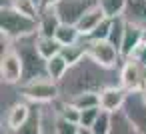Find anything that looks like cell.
I'll return each instance as SVG.
<instances>
[{"label":"cell","instance_id":"1","mask_svg":"<svg viewBox=\"0 0 146 134\" xmlns=\"http://www.w3.org/2000/svg\"><path fill=\"white\" fill-rule=\"evenodd\" d=\"M116 84H120V68L100 66L88 54L80 62L72 64L64 74V78L58 82L62 100H70L84 92H100Z\"/></svg>","mask_w":146,"mask_h":134},{"label":"cell","instance_id":"2","mask_svg":"<svg viewBox=\"0 0 146 134\" xmlns=\"http://www.w3.org/2000/svg\"><path fill=\"white\" fill-rule=\"evenodd\" d=\"M36 36H38V32L12 42V48L18 52V56L24 64V80L22 82L46 76V60L42 58V54L36 48Z\"/></svg>","mask_w":146,"mask_h":134},{"label":"cell","instance_id":"3","mask_svg":"<svg viewBox=\"0 0 146 134\" xmlns=\"http://www.w3.org/2000/svg\"><path fill=\"white\" fill-rule=\"evenodd\" d=\"M0 28L6 38H10L12 42L30 34L38 32V20L28 18L20 12H16L12 6H2L0 8Z\"/></svg>","mask_w":146,"mask_h":134},{"label":"cell","instance_id":"4","mask_svg":"<svg viewBox=\"0 0 146 134\" xmlns=\"http://www.w3.org/2000/svg\"><path fill=\"white\" fill-rule=\"evenodd\" d=\"M20 94L24 100L32 102V104H50L56 102L60 98V86L56 80L42 76V78H34V80H26L20 84Z\"/></svg>","mask_w":146,"mask_h":134},{"label":"cell","instance_id":"5","mask_svg":"<svg viewBox=\"0 0 146 134\" xmlns=\"http://www.w3.org/2000/svg\"><path fill=\"white\" fill-rule=\"evenodd\" d=\"M86 54L98 62L100 66H106V68H120L122 64V54L116 46H112L108 40H90L86 38Z\"/></svg>","mask_w":146,"mask_h":134},{"label":"cell","instance_id":"6","mask_svg":"<svg viewBox=\"0 0 146 134\" xmlns=\"http://www.w3.org/2000/svg\"><path fill=\"white\" fill-rule=\"evenodd\" d=\"M0 78L2 84L20 86L24 80V64L14 48H8L0 56Z\"/></svg>","mask_w":146,"mask_h":134},{"label":"cell","instance_id":"7","mask_svg":"<svg viewBox=\"0 0 146 134\" xmlns=\"http://www.w3.org/2000/svg\"><path fill=\"white\" fill-rule=\"evenodd\" d=\"M98 0H58L54 4L60 20L64 24H78V20L84 16V12L94 6Z\"/></svg>","mask_w":146,"mask_h":134},{"label":"cell","instance_id":"8","mask_svg":"<svg viewBox=\"0 0 146 134\" xmlns=\"http://www.w3.org/2000/svg\"><path fill=\"white\" fill-rule=\"evenodd\" d=\"M120 86L128 92H136L144 88V68L130 56L120 64Z\"/></svg>","mask_w":146,"mask_h":134},{"label":"cell","instance_id":"9","mask_svg":"<svg viewBox=\"0 0 146 134\" xmlns=\"http://www.w3.org/2000/svg\"><path fill=\"white\" fill-rule=\"evenodd\" d=\"M122 112L128 116V120L136 126V130L140 134H146V102L142 100L140 90L128 92V98L124 102Z\"/></svg>","mask_w":146,"mask_h":134},{"label":"cell","instance_id":"10","mask_svg":"<svg viewBox=\"0 0 146 134\" xmlns=\"http://www.w3.org/2000/svg\"><path fill=\"white\" fill-rule=\"evenodd\" d=\"M32 108H34V104L28 102V100H24V98L18 100V102H14L10 108H6L4 110V130L6 132H16L30 118Z\"/></svg>","mask_w":146,"mask_h":134},{"label":"cell","instance_id":"11","mask_svg":"<svg viewBox=\"0 0 146 134\" xmlns=\"http://www.w3.org/2000/svg\"><path fill=\"white\" fill-rule=\"evenodd\" d=\"M128 98V90L122 88L120 84L116 86H108L104 90H100V110L106 112H120L124 108V102Z\"/></svg>","mask_w":146,"mask_h":134},{"label":"cell","instance_id":"12","mask_svg":"<svg viewBox=\"0 0 146 134\" xmlns=\"http://www.w3.org/2000/svg\"><path fill=\"white\" fill-rule=\"evenodd\" d=\"M60 24H62V20L54 6H40V14H38V34L40 36H54Z\"/></svg>","mask_w":146,"mask_h":134},{"label":"cell","instance_id":"13","mask_svg":"<svg viewBox=\"0 0 146 134\" xmlns=\"http://www.w3.org/2000/svg\"><path fill=\"white\" fill-rule=\"evenodd\" d=\"M144 36H146V30H142V28H140V26H136V24L126 22L124 40H122V48H120L122 58H130V56L134 54V50L144 42Z\"/></svg>","mask_w":146,"mask_h":134},{"label":"cell","instance_id":"14","mask_svg":"<svg viewBox=\"0 0 146 134\" xmlns=\"http://www.w3.org/2000/svg\"><path fill=\"white\" fill-rule=\"evenodd\" d=\"M122 18L146 30V0H126Z\"/></svg>","mask_w":146,"mask_h":134},{"label":"cell","instance_id":"15","mask_svg":"<svg viewBox=\"0 0 146 134\" xmlns=\"http://www.w3.org/2000/svg\"><path fill=\"white\" fill-rule=\"evenodd\" d=\"M104 18H106V14L102 12L100 4L96 2L94 6H90V8H88V10L84 12V16H82V18L78 20V24H76V26H78L80 34H82L84 38H88V36H90V34L94 32V28H96V26H98V24H100V22H102Z\"/></svg>","mask_w":146,"mask_h":134},{"label":"cell","instance_id":"16","mask_svg":"<svg viewBox=\"0 0 146 134\" xmlns=\"http://www.w3.org/2000/svg\"><path fill=\"white\" fill-rule=\"evenodd\" d=\"M68 68H70V64H68V60L62 54H56V56H52V58L46 60V76L52 78V80H56V82H60L64 78V74L68 72Z\"/></svg>","mask_w":146,"mask_h":134},{"label":"cell","instance_id":"17","mask_svg":"<svg viewBox=\"0 0 146 134\" xmlns=\"http://www.w3.org/2000/svg\"><path fill=\"white\" fill-rule=\"evenodd\" d=\"M2 6H12L16 12L34 20H38V14H40V4L36 0H2Z\"/></svg>","mask_w":146,"mask_h":134},{"label":"cell","instance_id":"18","mask_svg":"<svg viewBox=\"0 0 146 134\" xmlns=\"http://www.w3.org/2000/svg\"><path fill=\"white\" fill-rule=\"evenodd\" d=\"M54 38H56L62 46H70V44L80 42L84 36L80 34V30H78V26H76V24H64V22H62V24L58 26V30H56Z\"/></svg>","mask_w":146,"mask_h":134},{"label":"cell","instance_id":"19","mask_svg":"<svg viewBox=\"0 0 146 134\" xmlns=\"http://www.w3.org/2000/svg\"><path fill=\"white\" fill-rule=\"evenodd\" d=\"M36 48H38V52L42 54V58L48 60V58L60 54L62 44H60L54 36H40V34H38V36H36Z\"/></svg>","mask_w":146,"mask_h":134},{"label":"cell","instance_id":"20","mask_svg":"<svg viewBox=\"0 0 146 134\" xmlns=\"http://www.w3.org/2000/svg\"><path fill=\"white\" fill-rule=\"evenodd\" d=\"M4 134H42V130H40V108H38V104H34L30 118L16 132H6L4 130Z\"/></svg>","mask_w":146,"mask_h":134},{"label":"cell","instance_id":"21","mask_svg":"<svg viewBox=\"0 0 146 134\" xmlns=\"http://www.w3.org/2000/svg\"><path fill=\"white\" fill-rule=\"evenodd\" d=\"M60 54L68 60V64H70V66H72V64H76V62H80V60L86 56V38H82V40H80V42H76V44L62 46Z\"/></svg>","mask_w":146,"mask_h":134},{"label":"cell","instance_id":"22","mask_svg":"<svg viewBox=\"0 0 146 134\" xmlns=\"http://www.w3.org/2000/svg\"><path fill=\"white\" fill-rule=\"evenodd\" d=\"M110 134H140L136 130V126L128 120V116L120 110V112H114V120H112V130Z\"/></svg>","mask_w":146,"mask_h":134},{"label":"cell","instance_id":"23","mask_svg":"<svg viewBox=\"0 0 146 134\" xmlns=\"http://www.w3.org/2000/svg\"><path fill=\"white\" fill-rule=\"evenodd\" d=\"M124 30H126V20L122 16L112 18V26H110V34H108V42L112 46H116L118 50L122 48V40H124Z\"/></svg>","mask_w":146,"mask_h":134},{"label":"cell","instance_id":"24","mask_svg":"<svg viewBox=\"0 0 146 134\" xmlns=\"http://www.w3.org/2000/svg\"><path fill=\"white\" fill-rule=\"evenodd\" d=\"M70 102L74 106H78L80 110H86V108H100V92H84V94H78L74 98H70Z\"/></svg>","mask_w":146,"mask_h":134},{"label":"cell","instance_id":"25","mask_svg":"<svg viewBox=\"0 0 146 134\" xmlns=\"http://www.w3.org/2000/svg\"><path fill=\"white\" fill-rule=\"evenodd\" d=\"M112 120H114V114L112 112H106V110H100L98 118L94 120V124L90 126L96 134H110L112 130Z\"/></svg>","mask_w":146,"mask_h":134},{"label":"cell","instance_id":"26","mask_svg":"<svg viewBox=\"0 0 146 134\" xmlns=\"http://www.w3.org/2000/svg\"><path fill=\"white\" fill-rule=\"evenodd\" d=\"M98 4L108 18H116V16H122L126 0H98Z\"/></svg>","mask_w":146,"mask_h":134},{"label":"cell","instance_id":"27","mask_svg":"<svg viewBox=\"0 0 146 134\" xmlns=\"http://www.w3.org/2000/svg\"><path fill=\"white\" fill-rule=\"evenodd\" d=\"M110 26H112V18H104L96 28H94V32L88 36L90 40H108V34H110Z\"/></svg>","mask_w":146,"mask_h":134},{"label":"cell","instance_id":"28","mask_svg":"<svg viewBox=\"0 0 146 134\" xmlns=\"http://www.w3.org/2000/svg\"><path fill=\"white\" fill-rule=\"evenodd\" d=\"M100 114V108H86V110H80V126H86L90 128L94 124V120L98 118Z\"/></svg>","mask_w":146,"mask_h":134},{"label":"cell","instance_id":"29","mask_svg":"<svg viewBox=\"0 0 146 134\" xmlns=\"http://www.w3.org/2000/svg\"><path fill=\"white\" fill-rule=\"evenodd\" d=\"M78 130H80L78 124H72L64 118L58 120V134H78Z\"/></svg>","mask_w":146,"mask_h":134},{"label":"cell","instance_id":"30","mask_svg":"<svg viewBox=\"0 0 146 134\" xmlns=\"http://www.w3.org/2000/svg\"><path fill=\"white\" fill-rule=\"evenodd\" d=\"M132 58L142 66V68H146V42H142L136 50H134V54H132Z\"/></svg>","mask_w":146,"mask_h":134},{"label":"cell","instance_id":"31","mask_svg":"<svg viewBox=\"0 0 146 134\" xmlns=\"http://www.w3.org/2000/svg\"><path fill=\"white\" fill-rule=\"evenodd\" d=\"M78 134H96L92 128H86V126H80V130H78Z\"/></svg>","mask_w":146,"mask_h":134},{"label":"cell","instance_id":"32","mask_svg":"<svg viewBox=\"0 0 146 134\" xmlns=\"http://www.w3.org/2000/svg\"><path fill=\"white\" fill-rule=\"evenodd\" d=\"M58 0H42V6H54Z\"/></svg>","mask_w":146,"mask_h":134},{"label":"cell","instance_id":"33","mask_svg":"<svg viewBox=\"0 0 146 134\" xmlns=\"http://www.w3.org/2000/svg\"><path fill=\"white\" fill-rule=\"evenodd\" d=\"M140 94H142V100L146 102V88H142V90H140Z\"/></svg>","mask_w":146,"mask_h":134},{"label":"cell","instance_id":"34","mask_svg":"<svg viewBox=\"0 0 146 134\" xmlns=\"http://www.w3.org/2000/svg\"><path fill=\"white\" fill-rule=\"evenodd\" d=\"M144 88H146V68H144Z\"/></svg>","mask_w":146,"mask_h":134},{"label":"cell","instance_id":"35","mask_svg":"<svg viewBox=\"0 0 146 134\" xmlns=\"http://www.w3.org/2000/svg\"><path fill=\"white\" fill-rule=\"evenodd\" d=\"M36 2H38V4H40V6H42V0H36Z\"/></svg>","mask_w":146,"mask_h":134}]
</instances>
